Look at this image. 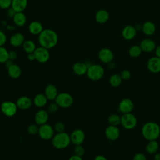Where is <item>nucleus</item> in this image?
Here are the masks:
<instances>
[{
  "mask_svg": "<svg viewBox=\"0 0 160 160\" xmlns=\"http://www.w3.org/2000/svg\"><path fill=\"white\" fill-rule=\"evenodd\" d=\"M34 54L35 55L36 60L40 63H45L48 62L50 58L49 49L42 46L36 48Z\"/></svg>",
  "mask_w": 160,
  "mask_h": 160,
  "instance_id": "obj_9",
  "label": "nucleus"
},
{
  "mask_svg": "<svg viewBox=\"0 0 160 160\" xmlns=\"http://www.w3.org/2000/svg\"><path fill=\"white\" fill-rule=\"evenodd\" d=\"M24 41H25L24 36L20 32H16L12 34L9 39L10 44L12 46L15 48H18L22 46Z\"/></svg>",
  "mask_w": 160,
  "mask_h": 160,
  "instance_id": "obj_20",
  "label": "nucleus"
},
{
  "mask_svg": "<svg viewBox=\"0 0 160 160\" xmlns=\"http://www.w3.org/2000/svg\"><path fill=\"white\" fill-rule=\"evenodd\" d=\"M54 101L59 107L62 108H68L72 105L74 98L71 94L66 92H62L58 94Z\"/></svg>",
  "mask_w": 160,
  "mask_h": 160,
  "instance_id": "obj_5",
  "label": "nucleus"
},
{
  "mask_svg": "<svg viewBox=\"0 0 160 160\" xmlns=\"http://www.w3.org/2000/svg\"><path fill=\"white\" fill-rule=\"evenodd\" d=\"M155 24L151 21H146L142 25V31L143 33L147 36L154 34L156 31Z\"/></svg>",
  "mask_w": 160,
  "mask_h": 160,
  "instance_id": "obj_28",
  "label": "nucleus"
},
{
  "mask_svg": "<svg viewBox=\"0 0 160 160\" xmlns=\"http://www.w3.org/2000/svg\"><path fill=\"white\" fill-rule=\"evenodd\" d=\"M138 121L136 116L131 112L124 113L121 116V124L126 129L131 130L134 129Z\"/></svg>",
  "mask_w": 160,
  "mask_h": 160,
  "instance_id": "obj_6",
  "label": "nucleus"
},
{
  "mask_svg": "<svg viewBox=\"0 0 160 160\" xmlns=\"http://www.w3.org/2000/svg\"><path fill=\"white\" fill-rule=\"evenodd\" d=\"M7 41V36L6 34L2 32V31H0V46H3Z\"/></svg>",
  "mask_w": 160,
  "mask_h": 160,
  "instance_id": "obj_42",
  "label": "nucleus"
},
{
  "mask_svg": "<svg viewBox=\"0 0 160 160\" xmlns=\"http://www.w3.org/2000/svg\"><path fill=\"white\" fill-rule=\"evenodd\" d=\"M154 160H160V153L159 152H156L154 154L153 157Z\"/></svg>",
  "mask_w": 160,
  "mask_h": 160,
  "instance_id": "obj_48",
  "label": "nucleus"
},
{
  "mask_svg": "<svg viewBox=\"0 0 160 160\" xmlns=\"http://www.w3.org/2000/svg\"><path fill=\"white\" fill-rule=\"evenodd\" d=\"M98 58L103 63L108 64L112 61L114 59V54L109 48H102L98 52Z\"/></svg>",
  "mask_w": 160,
  "mask_h": 160,
  "instance_id": "obj_11",
  "label": "nucleus"
},
{
  "mask_svg": "<svg viewBox=\"0 0 160 160\" xmlns=\"http://www.w3.org/2000/svg\"><path fill=\"white\" fill-rule=\"evenodd\" d=\"M159 143L157 140L148 141V142L146 145V151L148 154H154L159 149Z\"/></svg>",
  "mask_w": 160,
  "mask_h": 160,
  "instance_id": "obj_29",
  "label": "nucleus"
},
{
  "mask_svg": "<svg viewBox=\"0 0 160 160\" xmlns=\"http://www.w3.org/2000/svg\"><path fill=\"white\" fill-rule=\"evenodd\" d=\"M139 46L142 51L146 52H150L155 50L156 48V44L153 40L149 38H146L141 41Z\"/></svg>",
  "mask_w": 160,
  "mask_h": 160,
  "instance_id": "obj_18",
  "label": "nucleus"
},
{
  "mask_svg": "<svg viewBox=\"0 0 160 160\" xmlns=\"http://www.w3.org/2000/svg\"><path fill=\"white\" fill-rule=\"evenodd\" d=\"M71 142L70 135L65 131L56 132L52 138V146L58 149H62L68 148Z\"/></svg>",
  "mask_w": 160,
  "mask_h": 160,
  "instance_id": "obj_3",
  "label": "nucleus"
},
{
  "mask_svg": "<svg viewBox=\"0 0 160 160\" xmlns=\"http://www.w3.org/2000/svg\"><path fill=\"white\" fill-rule=\"evenodd\" d=\"M59 108V106L56 104V102H51L48 105L47 111L50 114H54L58 111Z\"/></svg>",
  "mask_w": 160,
  "mask_h": 160,
  "instance_id": "obj_38",
  "label": "nucleus"
},
{
  "mask_svg": "<svg viewBox=\"0 0 160 160\" xmlns=\"http://www.w3.org/2000/svg\"><path fill=\"white\" fill-rule=\"evenodd\" d=\"M108 64H109V68H111V69H112V68H114V66H115V64H114V62L112 61V62H109V63H108Z\"/></svg>",
  "mask_w": 160,
  "mask_h": 160,
  "instance_id": "obj_49",
  "label": "nucleus"
},
{
  "mask_svg": "<svg viewBox=\"0 0 160 160\" xmlns=\"http://www.w3.org/2000/svg\"><path fill=\"white\" fill-rule=\"evenodd\" d=\"M74 154L82 157L84 154L85 149L81 144L75 145V147L74 149Z\"/></svg>",
  "mask_w": 160,
  "mask_h": 160,
  "instance_id": "obj_37",
  "label": "nucleus"
},
{
  "mask_svg": "<svg viewBox=\"0 0 160 160\" xmlns=\"http://www.w3.org/2000/svg\"><path fill=\"white\" fill-rule=\"evenodd\" d=\"M28 0H12L11 8L15 12H23L28 6Z\"/></svg>",
  "mask_w": 160,
  "mask_h": 160,
  "instance_id": "obj_24",
  "label": "nucleus"
},
{
  "mask_svg": "<svg viewBox=\"0 0 160 160\" xmlns=\"http://www.w3.org/2000/svg\"><path fill=\"white\" fill-rule=\"evenodd\" d=\"M134 102L133 101L128 98H126L121 100L118 105V110L122 114L131 112L134 109Z\"/></svg>",
  "mask_w": 160,
  "mask_h": 160,
  "instance_id": "obj_10",
  "label": "nucleus"
},
{
  "mask_svg": "<svg viewBox=\"0 0 160 160\" xmlns=\"http://www.w3.org/2000/svg\"><path fill=\"white\" fill-rule=\"evenodd\" d=\"M54 134H55V131H54V127H52L51 125L48 123H46L39 126L38 135L42 139H44V140L52 139Z\"/></svg>",
  "mask_w": 160,
  "mask_h": 160,
  "instance_id": "obj_8",
  "label": "nucleus"
},
{
  "mask_svg": "<svg viewBox=\"0 0 160 160\" xmlns=\"http://www.w3.org/2000/svg\"><path fill=\"white\" fill-rule=\"evenodd\" d=\"M109 18V14L105 9L98 10L95 14V20L99 24L106 23Z\"/></svg>",
  "mask_w": 160,
  "mask_h": 160,
  "instance_id": "obj_26",
  "label": "nucleus"
},
{
  "mask_svg": "<svg viewBox=\"0 0 160 160\" xmlns=\"http://www.w3.org/2000/svg\"><path fill=\"white\" fill-rule=\"evenodd\" d=\"M18 57V53L14 51H9V58L10 60H14Z\"/></svg>",
  "mask_w": 160,
  "mask_h": 160,
  "instance_id": "obj_43",
  "label": "nucleus"
},
{
  "mask_svg": "<svg viewBox=\"0 0 160 160\" xmlns=\"http://www.w3.org/2000/svg\"><path fill=\"white\" fill-rule=\"evenodd\" d=\"M16 103L18 109L21 110H27L31 107L32 101L27 96H22L17 99Z\"/></svg>",
  "mask_w": 160,
  "mask_h": 160,
  "instance_id": "obj_17",
  "label": "nucleus"
},
{
  "mask_svg": "<svg viewBox=\"0 0 160 160\" xmlns=\"http://www.w3.org/2000/svg\"><path fill=\"white\" fill-rule=\"evenodd\" d=\"M68 160H83L82 158L79 156H77L76 154H73L71 156L69 157Z\"/></svg>",
  "mask_w": 160,
  "mask_h": 160,
  "instance_id": "obj_44",
  "label": "nucleus"
},
{
  "mask_svg": "<svg viewBox=\"0 0 160 160\" xmlns=\"http://www.w3.org/2000/svg\"><path fill=\"white\" fill-rule=\"evenodd\" d=\"M39 127V126L36 123L31 124L28 126L27 131L31 135H36V134H38Z\"/></svg>",
  "mask_w": 160,
  "mask_h": 160,
  "instance_id": "obj_35",
  "label": "nucleus"
},
{
  "mask_svg": "<svg viewBox=\"0 0 160 160\" xmlns=\"http://www.w3.org/2000/svg\"><path fill=\"white\" fill-rule=\"evenodd\" d=\"M148 70L152 73L160 72V58L155 56L150 58L147 62Z\"/></svg>",
  "mask_w": 160,
  "mask_h": 160,
  "instance_id": "obj_14",
  "label": "nucleus"
},
{
  "mask_svg": "<svg viewBox=\"0 0 160 160\" xmlns=\"http://www.w3.org/2000/svg\"><path fill=\"white\" fill-rule=\"evenodd\" d=\"M132 160H147V158L144 154L142 152H138L134 155Z\"/></svg>",
  "mask_w": 160,
  "mask_h": 160,
  "instance_id": "obj_41",
  "label": "nucleus"
},
{
  "mask_svg": "<svg viewBox=\"0 0 160 160\" xmlns=\"http://www.w3.org/2000/svg\"><path fill=\"white\" fill-rule=\"evenodd\" d=\"M40 46L48 49L54 48L58 42V35L56 31L51 29H44L38 36Z\"/></svg>",
  "mask_w": 160,
  "mask_h": 160,
  "instance_id": "obj_1",
  "label": "nucleus"
},
{
  "mask_svg": "<svg viewBox=\"0 0 160 160\" xmlns=\"http://www.w3.org/2000/svg\"><path fill=\"white\" fill-rule=\"evenodd\" d=\"M136 32L137 29L134 26L132 25H127L122 29L121 34L125 40L130 41L136 37Z\"/></svg>",
  "mask_w": 160,
  "mask_h": 160,
  "instance_id": "obj_16",
  "label": "nucleus"
},
{
  "mask_svg": "<svg viewBox=\"0 0 160 160\" xmlns=\"http://www.w3.org/2000/svg\"><path fill=\"white\" fill-rule=\"evenodd\" d=\"M12 20L14 24L18 27L24 26L27 21L26 16L23 12H16L12 17Z\"/></svg>",
  "mask_w": 160,
  "mask_h": 160,
  "instance_id": "obj_25",
  "label": "nucleus"
},
{
  "mask_svg": "<svg viewBox=\"0 0 160 160\" xmlns=\"http://www.w3.org/2000/svg\"><path fill=\"white\" fill-rule=\"evenodd\" d=\"M49 119V112L44 109H41L38 110L34 115L35 122L40 126L47 123Z\"/></svg>",
  "mask_w": 160,
  "mask_h": 160,
  "instance_id": "obj_15",
  "label": "nucleus"
},
{
  "mask_svg": "<svg viewBox=\"0 0 160 160\" xmlns=\"http://www.w3.org/2000/svg\"><path fill=\"white\" fill-rule=\"evenodd\" d=\"M88 68V67L85 62H76L72 66V71L74 73L78 76H83L86 74Z\"/></svg>",
  "mask_w": 160,
  "mask_h": 160,
  "instance_id": "obj_21",
  "label": "nucleus"
},
{
  "mask_svg": "<svg viewBox=\"0 0 160 160\" xmlns=\"http://www.w3.org/2000/svg\"><path fill=\"white\" fill-rule=\"evenodd\" d=\"M142 136L148 141L157 140L160 136V126L154 121H148L141 128Z\"/></svg>",
  "mask_w": 160,
  "mask_h": 160,
  "instance_id": "obj_2",
  "label": "nucleus"
},
{
  "mask_svg": "<svg viewBox=\"0 0 160 160\" xmlns=\"http://www.w3.org/2000/svg\"><path fill=\"white\" fill-rule=\"evenodd\" d=\"M22 48L23 50L27 53H31V52H34V51L36 49V44L34 43V41H32L31 39H28V40H25V41L24 42L23 44H22Z\"/></svg>",
  "mask_w": 160,
  "mask_h": 160,
  "instance_id": "obj_30",
  "label": "nucleus"
},
{
  "mask_svg": "<svg viewBox=\"0 0 160 160\" xmlns=\"http://www.w3.org/2000/svg\"><path fill=\"white\" fill-rule=\"evenodd\" d=\"M106 137L110 141H116L119 138L120 130L116 126L109 125L104 131Z\"/></svg>",
  "mask_w": 160,
  "mask_h": 160,
  "instance_id": "obj_13",
  "label": "nucleus"
},
{
  "mask_svg": "<svg viewBox=\"0 0 160 160\" xmlns=\"http://www.w3.org/2000/svg\"><path fill=\"white\" fill-rule=\"evenodd\" d=\"M120 76L121 77V78L122 79V80H128L130 79L131 76V73L130 72V71H129L128 69H123L121 73H120Z\"/></svg>",
  "mask_w": 160,
  "mask_h": 160,
  "instance_id": "obj_40",
  "label": "nucleus"
},
{
  "mask_svg": "<svg viewBox=\"0 0 160 160\" xmlns=\"http://www.w3.org/2000/svg\"><path fill=\"white\" fill-rule=\"evenodd\" d=\"M12 0H0V8L3 9H8L11 7Z\"/></svg>",
  "mask_w": 160,
  "mask_h": 160,
  "instance_id": "obj_39",
  "label": "nucleus"
},
{
  "mask_svg": "<svg viewBox=\"0 0 160 160\" xmlns=\"http://www.w3.org/2000/svg\"><path fill=\"white\" fill-rule=\"evenodd\" d=\"M44 94H45L48 100L52 101L55 100L59 92L57 87L54 84H49L46 86Z\"/></svg>",
  "mask_w": 160,
  "mask_h": 160,
  "instance_id": "obj_19",
  "label": "nucleus"
},
{
  "mask_svg": "<svg viewBox=\"0 0 160 160\" xmlns=\"http://www.w3.org/2000/svg\"><path fill=\"white\" fill-rule=\"evenodd\" d=\"M54 129L55 132H62L65 131L66 126L65 124L62 121H58L56 122V124L54 126Z\"/></svg>",
  "mask_w": 160,
  "mask_h": 160,
  "instance_id": "obj_36",
  "label": "nucleus"
},
{
  "mask_svg": "<svg viewBox=\"0 0 160 160\" xmlns=\"http://www.w3.org/2000/svg\"><path fill=\"white\" fill-rule=\"evenodd\" d=\"M28 29L31 34L39 36L44 30V28L42 24L40 22L34 21L30 22V24H29Z\"/></svg>",
  "mask_w": 160,
  "mask_h": 160,
  "instance_id": "obj_22",
  "label": "nucleus"
},
{
  "mask_svg": "<svg viewBox=\"0 0 160 160\" xmlns=\"http://www.w3.org/2000/svg\"><path fill=\"white\" fill-rule=\"evenodd\" d=\"M86 74L89 79L94 81H99L104 76V69L100 64H92L88 67Z\"/></svg>",
  "mask_w": 160,
  "mask_h": 160,
  "instance_id": "obj_4",
  "label": "nucleus"
},
{
  "mask_svg": "<svg viewBox=\"0 0 160 160\" xmlns=\"http://www.w3.org/2000/svg\"><path fill=\"white\" fill-rule=\"evenodd\" d=\"M122 81V79L119 74H113L109 77V84L114 88L119 86L121 84Z\"/></svg>",
  "mask_w": 160,
  "mask_h": 160,
  "instance_id": "obj_31",
  "label": "nucleus"
},
{
  "mask_svg": "<svg viewBox=\"0 0 160 160\" xmlns=\"http://www.w3.org/2000/svg\"><path fill=\"white\" fill-rule=\"evenodd\" d=\"M94 160H107V158H106L104 156L99 154V155L96 156L94 158Z\"/></svg>",
  "mask_w": 160,
  "mask_h": 160,
  "instance_id": "obj_46",
  "label": "nucleus"
},
{
  "mask_svg": "<svg viewBox=\"0 0 160 160\" xmlns=\"http://www.w3.org/2000/svg\"><path fill=\"white\" fill-rule=\"evenodd\" d=\"M121 116L118 114H111L109 116L108 118V121L109 124L113 126H119L121 124Z\"/></svg>",
  "mask_w": 160,
  "mask_h": 160,
  "instance_id": "obj_32",
  "label": "nucleus"
},
{
  "mask_svg": "<svg viewBox=\"0 0 160 160\" xmlns=\"http://www.w3.org/2000/svg\"><path fill=\"white\" fill-rule=\"evenodd\" d=\"M48 100V99L44 94L38 93L34 96L33 103L38 108H42L46 105Z\"/></svg>",
  "mask_w": 160,
  "mask_h": 160,
  "instance_id": "obj_27",
  "label": "nucleus"
},
{
  "mask_svg": "<svg viewBox=\"0 0 160 160\" xmlns=\"http://www.w3.org/2000/svg\"><path fill=\"white\" fill-rule=\"evenodd\" d=\"M9 59V51L4 46H0V63H5Z\"/></svg>",
  "mask_w": 160,
  "mask_h": 160,
  "instance_id": "obj_34",
  "label": "nucleus"
},
{
  "mask_svg": "<svg viewBox=\"0 0 160 160\" xmlns=\"http://www.w3.org/2000/svg\"><path fill=\"white\" fill-rule=\"evenodd\" d=\"M85 133L81 129H76L70 134L71 141L74 145L82 144L85 139Z\"/></svg>",
  "mask_w": 160,
  "mask_h": 160,
  "instance_id": "obj_12",
  "label": "nucleus"
},
{
  "mask_svg": "<svg viewBox=\"0 0 160 160\" xmlns=\"http://www.w3.org/2000/svg\"><path fill=\"white\" fill-rule=\"evenodd\" d=\"M8 74L10 78L12 79H18L19 78L21 74L22 70L19 66L16 64H12L8 68Z\"/></svg>",
  "mask_w": 160,
  "mask_h": 160,
  "instance_id": "obj_23",
  "label": "nucleus"
},
{
  "mask_svg": "<svg viewBox=\"0 0 160 160\" xmlns=\"http://www.w3.org/2000/svg\"><path fill=\"white\" fill-rule=\"evenodd\" d=\"M27 58H28V60H29V61H32L36 60V58H35V55H34V52H31V53L28 54Z\"/></svg>",
  "mask_w": 160,
  "mask_h": 160,
  "instance_id": "obj_45",
  "label": "nucleus"
},
{
  "mask_svg": "<svg viewBox=\"0 0 160 160\" xmlns=\"http://www.w3.org/2000/svg\"><path fill=\"white\" fill-rule=\"evenodd\" d=\"M142 52V51L141 48L138 45H134V46H131L129 49V51H128L129 55L131 57L134 58L139 57L141 54Z\"/></svg>",
  "mask_w": 160,
  "mask_h": 160,
  "instance_id": "obj_33",
  "label": "nucleus"
},
{
  "mask_svg": "<svg viewBox=\"0 0 160 160\" xmlns=\"http://www.w3.org/2000/svg\"><path fill=\"white\" fill-rule=\"evenodd\" d=\"M0 109L4 115L12 117L16 114L18 108L16 102L11 101H5L1 103Z\"/></svg>",
  "mask_w": 160,
  "mask_h": 160,
  "instance_id": "obj_7",
  "label": "nucleus"
},
{
  "mask_svg": "<svg viewBox=\"0 0 160 160\" xmlns=\"http://www.w3.org/2000/svg\"><path fill=\"white\" fill-rule=\"evenodd\" d=\"M155 54L156 56L160 58V45L157 46L155 49Z\"/></svg>",
  "mask_w": 160,
  "mask_h": 160,
  "instance_id": "obj_47",
  "label": "nucleus"
}]
</instances>
